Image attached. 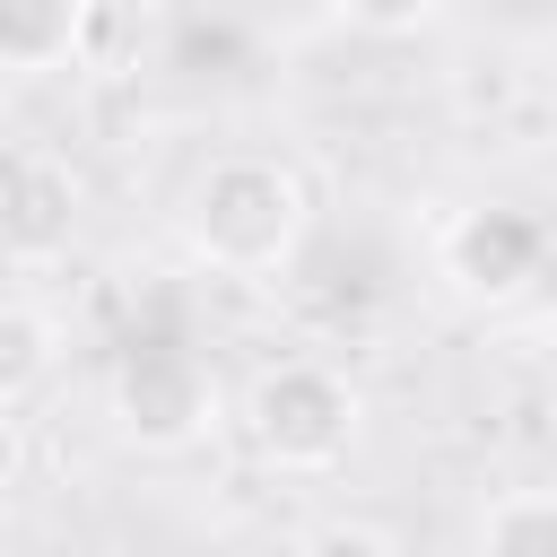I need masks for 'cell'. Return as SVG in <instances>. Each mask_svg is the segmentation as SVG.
Wrapping results in <instances>:
<instances>
[{"label": "cell", "instance_id": "obj_6", "mask_svg": "<svg viewBox=\"0 0 557 557\" xmlns=\"http://www.w3.org/2000/svg\"><path fill=\"white\" fill-rule=\"evenodd\" d=\"M348 9H357V17H383V26H409L426 0H348Z\"/></svg>", "mask_w": 557, "mask_h": 557}, {"label": "cell", "instance_id": "obj_7", "mask_svg": "<svg viewBox=\"0 0 557 557\" xmlns=\"http://www.w3.org/2000/svg\"><path fill=\"white\" fill-rule=\"evenodd\" d=\"M9 461H17V435H9V418H0V479H9Z\"/></svg>", "mask_w": 557, "mask_h": 557}, {"label": "cell", "instance_id": "obj_5", "mask_svg": "<svg viewBox=\"0 0 557 557\" xmlns=\"http://www.w3.org/2000/svg\"><path fill=\"white\" fill-rule=\"evenodd\" d=\"M479 540H487V548H557V496H531V505H496Z\"/></svg>", "mask_w": 557, "mask_h": 557}, {"label": "cell", "instance_id": "obj_4", "mask_svg": "<svg viewBox=\"0 0 557 557\" xmlns=\"http://www.w3.org/2000/svg\"><path fill=\"white\" fill-rule=\"evenodd\" d=\"M35 374H44V322L17 313V305H0V400H17Z\"/></svg>", "mask_w": 557, "mask_h": 557}, {"label": "cell", "instance_id": "obj_3", "mask_svg": "<svg viewBox=\"0 0 557 557\" xmlns=\"http://www.w3.org/2000/svg\"><path fill=\"white\" fill-rule=\"evenodd\" d=\"M78 26V0H0V61H52Z\"/></svg>", "mask_w": 557, "mask_h": 557}, {"label": "cell", "instance_id": "obj_2", "mask_svg": "<svg viewBox=\"0 0 557 557\" xmlns=\"http://www.w3.org/2000/svg\"><path fill=\"white\" fill-rule=\"evenodd\" d=\"M252 435L278 453V461H331L348 444V392L322 374V366H278L261 392H252Z\"/></svg>", "mask_w": 557, "mask_h": 557}, {"label": "cell", "instance_id": "obj_1", "mask_svg": "<svg viewBox=\"0 0 557 557\" xmlns=\"http://www.w3.org/2000/svg\"><path fill=\"white\" fill-rule=\"evenodd\" d=\"M296 218H305V191H296L287 165H270V157H226V165L200 183V218H191V226H200V244H209L218 261L261 270V261L287 252Z\"/></svg>", "mask_w": 557, "mask_h": 557}]
</instances>
